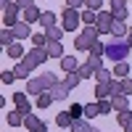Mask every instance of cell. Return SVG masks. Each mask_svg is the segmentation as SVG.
<instances>
[{
	"instance_id": "1",
	"label": "cell",
	"mask_w": 132,
	"mask_h": 132,
	"mask_svg": "<svg viewBox=\"0 0 132 132\" xmlns=\"http://www.w3.org/2000/svg\"><path fill=\"white\" fill-rule=\"evenodd\" d=\"M129 42L127 40H111L106 45V58L108 61H114V63H119V61H127V56H129Z\"/></svg>"
},
{
	"instance_id": "2",
	"label": "cell",
	"mask_w": 132,
	"mask_h": 132,
	"mask_svg": "<svg viewBox=\"0 0 132 132\" xmlns=\"http://www.w3.org/2000/svg\"><path fill=\"white\" fill-rule=\"evenodd\" d=\"M79 24H82V13H79L77 8H63V11H61V27H63L66 32H74Z\"/></svg>"
},
{
	"instance_id": "3",
	"label": "cell",
	"mask_w": 132,
	"mask_h": 132,
	"mask_svg": "<svg viewBox=\"0 0 132 132\" xmlns=\"http://www.w3.org/2000/svg\"><path fill=\"white\" fill-rule=\"evenodd\" d=\"M48 90H50V85H48V79H45V77H32V79L27 82V90H24V93L37 98V95L48 93Z\"/></svg>"
},
{
	"instance_id": "4",
	"label": "cell",
	"mask_w": 132,
	"mask_h": 132,
	"mask_svg": "<svg viewBox=\"0 0 132 132\" xmlns=\"http://www.w3.org/2000/svg\"><path fill=\"white\" fill-rule=\"evenodd\" d=\"M24 13V11H21L19 5H16V0L13 3H11L8 8H3V27H8V29H13L16 24H19V16Z\"/></svg>"
},
{
	"instance_id": "5",
	"label": "cell",
	"mask_w": 132,
	"mask_h": 132,
	"mask_svg": "<svg viewBox=\"0 0 132 132\" xmlns=\"http://www.w3.org/2000/svg\"><path fill=\"white\" fill-rule=\"evenodd\" d=\"M48 58H50V56H48V50H45V48H32L27 56H24V63H29L32 69H35V66H42Z\"/></svg>"
},
{
	"instance_id": "6",
	"label": "cell",
	"mask_w": 132,
	"mask_h": 132,
	"mask_svg": "<svg viewBox=\"0 0 132 132\" xmlns=\"http://www.w3.org/2000/svg\"><path fill=\"white\" fill-rule=\"evenodd\" d=\"M95 27L101 29V35H111V27H114V16H111V11H101V13H98Z\"/></svg>"
},
{
	"instance_id": "7",
	"label": "cell",
	"mask_w": 132,
	"mask_h": 132,
	"mask_svg": "<svg viewBox=\"0 0 132 132\" xmlns=\"http://www.w3.org/2000/svg\"><path fill=\"white\" fill-rule=\"evenodd\" d=\"M111 37H114V40H127V37H129V27H127V21H114V27H111Z\"/></svg>"
},
{
	"instance_id": "8",
	"label": "cell",
	"mask_w": 132,
	"mask_h": 132,
	"mask_svg": "<svg viewBox=\"0 0 132 132\" xmlns=\"http://www.w3.org/2000/svg\"><path fill=\"white\" fill-rule=\"evenodd\" d=\"M13 74H16V79L29 82V79H32V66H29V63H24V61H19V63L13 66Z\"/></svg>"
},
{
	"instance_id": "9",
	"label": "cell",
	"mask_w": 132,
	"mask_h": 132,
	"mask_svg": "<svg viewBox=\"0 0 132 132\" xmlns=\"http://www.w3.org/2000/svg\"><path fill=\"white\" fill-rule=\"evenodd\" d=\"M13 37L21 42V40H27V37H32V24H27V21H19V24L13 27Z\"/></svg>"
},
{
	"instance_id": "10",
	"label": "cell",
	"mask_w": 132,
	"mask_h": 132,
	"mask_svg": "<svg viewBox=\"0 0 132 132\" xmlns=\"http://www.w3.org/2000/svg\"><path fill=\"white\" fill-rule=\"evenodd\" d=\"M48 93L53 95V101H66V98H69V87H66V82H58V85H53Z\"/></svg>"
},
{
	"instance_id": "11",
	"label": "cell",
	"mask_w": 132,
	"mask_h": 132,
	"mask_svg": "<svg viewBox=\"0 0 132 132\" xmlns=\"http://www.w3.org/2000/svg\"><path fill=\"white\" fill-rule=\"evenodd\" d=\"M21 16H24L21 21H27V24H40V19H42V11H40L37 5H32V8H27Z\"/></svg>"
},
{
	"instance_id": "12",
	"label": "cell",
	"mask_w": 132,
	"mask_h": 132,
	"mask_svg": "<svg viewBox=\"0 0 132 132\" xmlns=\"http://www.w3.org/2000/svg\"><path fill=\"white\" fill-rule=\"evenodd\" d=\"M27 53H29V50L21 48V42H13L11 48H5V56H8V58H13V61H24Z\"/></svg>"
},
{
	"instance_id": "13",
	"label": "cell",
	"mask_w": 132,
	"mask_h": 132,
	"mask_svg": "<svg viewBox=\"0 0 132 132\" xmlns=\"http://www.w3.org/2000/svg\"><path fill=\"white\" fill-rule=\"evenodd\" d=\"M129 69H132V66L127 63V61H119V63H114V79H127V77H129Z\"/></svg>"
},
{
	"instance_id": "14",
	"label": "cell",
	"mask_w": 132,
	"mask_h": 132,
	"mask_svg": "<svg viewBox=\"0 0 132 132\" xmlns=\"http://www.w3.org/2000/svg\"><path fill=\"white\" fill-rule=\"evenodd\" d=\"M45 50H48V56H50V58H58V61L66 56V53H63V45H61V42H53V40H48Z\"/></svg>"
},
{
	"instance_id": "15",
	"label": "cell",
	"mask_w": 132,
	"mask_h": 132,
	"mask_svg": "<svg viewBox=\"0 0 132 132\" xmlns=\"http://www.w3.org/2000/svg\"><path fill=\"white\" fill-rule=\"evenodd\" d=\"M40 27L42 29H50V27H58V16L53 11H42V19H40Z\"/></svg>"
},
{
	"instance_id": "16",
	"label": "cell",
	"mask_w": 132,
	"mask_h": 132,
	"mask_svg": "<svg viewBox=\"0 0 132 132\" xmlns=\"http://www.w3.org/2000/svg\"><path fill=\"white\" fill-rule=\"evenodd\" d=\"M61 69H63L66 74H71V71H79V61H77L74 56H63V58H61Z\"/></svg>"
},
{
	"instance_id": "17",
	"label": "cell",
	"mask_w": 132,
	"mask_h": 132,
	"mask_svg": "<svg viewBox=\"0 0 132 132\" xmlns=\"http://www.w3.org/2000/svg\"><path fill=\"white\" fill-rule=\"evenodd\" d=\"M13 42H19V40L13 37V29L3 27V29H0V45H3V48H11V45H13Z\"/></svg>"
},
{
	"instance_id": "18",
	"label": "cell",
	"mask_w": 132,
	"mask_h": 132,
	"mask_svg": "<svg viewBox=\"0 0 132 132\" xmlns=\"http://www.w3.org/2000/svg\"><path fill=\"white\" fill-rule=\"evenodd\" d=\"M111 106H114V111L119 114V111H127V108H129V101H127V95H114Z\"/></svg>"
},
{
	"instance_id": "19",
	"label": "cell",
	"mask_w": 132,
	"mask_h": 132,
	"mask_svg": "<svg viewBox=\"0 0 132 132\" xmlns=\"http://www.w3.org/2000/svg\"><path fill=\"white\" fill-rule=\"evenodd\" d=\"M82 37L93 45V42H98V37H101V29H98V27H85L82 29Z\"/></svg>"
},
{
	"instance_id": "20",
	"label": "cell",
	"mask_w": 132,
	"mask_h": 132,
	"mask_svg": "<svg viewBox=\"0 0 132 132\" xmlns=\"http://www.w3.org/2000/svg\"><path fill=\"white\" fill-rule=\"evenodd\" d=\"M5 122H8V127H24V116H21L19 111H8Z\"/></svg>"
},
{
	"instance_id": "21",
	"label": "cell",
	"mask_w": 132,
	"mask_h": 132,
	"mask_svg": "<svg viewBox=\"0 0 132 132\" xmlns=\"http://www.w3.org/2000/svg\"><path fill=\"white\" fill-rule=\"evenodd\" d=\"M45 35H48V40H53V42H61L63 35H66V29H63V27H50V29H45Z\"/></svg>"
},
{
	"instance_id": "22",
	"label": "cell",
	"mask_w": 132,
	"mask_h": 132,
	"mask_svg": "<svg viewBox=\"0 0 132 132\" xmlns=\"http://www.w3.org/2000/svg\"><path fill=\"white\" fill-rule=\"evenodd\" d=\"M71 122H74V119H71V114H69V111H58V114H56V124H58V127L69 129V127H71Z\"/></svg>"
},
{
	"instance_id": "23",
	"label": "cell",
	"mask_w": 132,
	"mask_h": 132,
	"mask_svg": "<svg viewBox=\"0 0 132 132\" xmlns=\"http://www.w3.org/2000/svg\"><path fill=\"white\" fill-rule=\"evenodd\" d=\"M116 122H119V127H122V129H127V127L132 124V108H127V111H119V114H116Z\"/></svg>"
},
{
	"instance_id": "24",
	"label": "cell",
	"mask_w": 132,
	"mask_h": 132,
	"mask_svg": "<svg viewBox=\"0 0 132 132\" xmlns=\"http://www.w3.org/2000/svg\"><path fill=\"white\" fill-rule=\"evenodd\" d=\"M90 122H87V119H74L71 122V127H69V132H90Z\"/></svg>"
},
{
	"instance_id": "25",
	"label": "cell",
	"mask_w": 132,
	"mask_h": 132,
	"mask_svg": "<svg viewBox=\"0 0 132 132\" xmlns=\"http://www.w3.org/2000/svg\"><path fill=\"white\" fill-rule=\"evenodd\" d=\"M63 82H66V87H69V90H77V87H79V82H82V77H79V71H71V74L63 77Z\"/></svg>"
},
{
	"instance_id": "26",
	"label": "cell",
	"mask_w": 132,
	"mask_h": 132,
	"mask_svg": "<svg viewBox=\"0 0 132 132\" xmlns=\"http://www.w3.org/2000/svg\"><path fill=\"white\" fill-rule=\"evenodd\" d=\"M127 5H111V16H114V21H127Z\"/></svg>"
},
{
	"instance_id": "27",
	"label": "cell",
	"mask_w": 132,
	"mask_h": 132,
	"mask_svg": "<svg viewBox=\"0 0 132 132\" xmlns=\"http://www.w3.org/2000/svg\"><path fill=\"white\" fill-rule=\"evenodd\" d=\"M35 106H37V108H50V106H53V95H50V93L37 95V98H35Z\"/></svg>"
},
{
	"instance_id": "28",
	"label": "cell",
	"mask_w": 132,
	"mask_h": 132,
	"mask_svg": "<svg viewBox=\"0 0 132 132\" xmlns=\"http://www.w3.org/2000/svg\"><path fill=\"white\" fill-rule=\"evenodd\" d=\"M42 122H40V119L35 116V114H29V116H24V129L27 132H37V127H40Z\"/></svg>"
},
{
	"instance_id": "29",
	"label": "cell",
	"mask_w": 132,
	"mask_h": 132,
	"mask_svg": "<svg viewBox=\"0 0 132 132\" xmlns=\"http://www.w3.org/2000/svg\"><path fill=\"white\" fill-rule=\"evenodd\" d=\"M98 114H101V108H98V101L95 103H85V119L90 122V119H95Z\"/></svg>"
},
{
	"instance_id": "30",
	"label": "cell",
	"mask_w": 132,
	"mask_h": 132,
	"mask_svg": "<svg viewBox=\"0 0 132 132\" xmlns=\"http://www.w3.org/2000/svg\"><path fill=\"white\" fill-rule=\"evenodd\" d=\"M95 21H98V13H95V11H82V24L85 27H95Z\"/></svg>"
},
{
	"instance_id": "31",
	"label": "cell",
	"mask_w": 132,
	"mask_h": 132,
	"mask_svg": "<svg viewBox=\"0 0 132 132\" xmlns=\"http://www.w3.org/2000/svg\"><path fill=\"white\" fill-rule=\"evenodd\" d=\"M90 48H93V45H90V42H87L82 35L74 37V50H85V53H90Z\"/></svg>"
},
{
	"instance_id": "32",
	"label": "cell",
	"mask_w": 132,
	"mask_h": 132,
	"mask_svg": "<svg viewBox=\"0 0 132 132\" xmlns=\"http://www.w3.org/2000/svg\"><path fill=\"white\" fill-rule=\"evenodd\" d=\"M79 77H82V79H93V77H95V69L85 61V63H79Z\"/></svg>"
},
{
	"instance_id": "33",
	"label": "cell",
	"mask_w": 132,
	"mask_h": 132,
	"mask_svg": "<svg viewBox=\"0 0 132 132\" xmlns=\"http://www.w3.org/2000/svg\"><path fill=\"white\" fill-rule=\"evenodd\" d=\"M66 111L71 114V119H85V106H79V103H71Z\"/></svg>"
},
{
	"instance_id": "34",
	"label": "cell",
	"mask_w": 132,
	"mask_h": 132,
	"mask_svg": "<svg viewBox=\"0 0 132 132\" xmlns=\"http://www.w3.org/2000/svg\"><path fill=\"white\" fill-rule=\"evenodd\" d=\"M95 79H98V82H111V79H114V71H111V69H98V71H95Z\"/></svg>"
},
{
	"instance_id": "35",
	"label": "cell",
	"mask_w": 132,
	"mask_h": 132,
	"mask_svg": "<svg viewBox=\"0 0 132 132\" xmlns=\"http://www.w3.org/2000/svg\"><path fill=\"white\" fill-rule=\"evenodd\" d=\"M85 8H87V11H95V13H101V11H103V0H85Z\"/></svg>"
},
{
	"instance_id": "36",
	"label": "cell",
	"mask_w": 132,
	"mask_h": 132,
	"mask_svg": "<svg viewBox=\"0 0 132 132\" xmlns=\"http://www.w3.org/2000/svg\"><path fill=\"white\" fill-rule=\"evenodd\" d=\"M32 45L35 48H45L48 45V35L42 32V35H32Z\"/></svg>"
},
{
	"instance_id": "37",
	"label": "cell",
	"mask_w": 132,
	"mask_h": 132,
	"mask_svg": "<svg viewBox=\"0 0 132 132\" xmlns=\"http://www.w3.org/2000/svg\"><path fill=\"white\" fill-rule=\"evenodd\" d=\"M90 53H93V56H101V58H106V45H103L101 40H98V42H93V48H90Z\"/></svg>"
},
{
	"instance_id": "38",
	"label": "cell",
	"mask_w": 132,
	"mask_h": 132,
	"mask_svg": "<svg viewBox=\"0 0 132 132\" xmlns=\"http://www.w3.org/2000/svg\"><path fill=\"white\" fill-rule=\"evenodd\" d=\"M87 63H90L95 71H98V69H103V58H101V56H93V53H87Z\"/></svg>"
},
{
	"instance_id": "39",
	"label": "cell",
	"mask_w": 132,
	"mask_h": 132,
	"mask_svg": "<svg viewBox=\"0 0 132 132\" xmlns=\"http://www.w3.org/2000/svg\"><path fill=\"white\" fill-rule=\"evenodd\" d=\"M0 82H3V85H13V82H16V74H13V69H11V71L5 69L3 74H0Z\"/></svg>"
},
{
	"instance_id": "40",
	"label": "cell",
	"mask_w": 132,
	"mask_h": 132,
	"mask_svg": "<svg viewBox=\"0 0 132 132\" xmlns=\"http://www.w3.org/2000/svg\"><path fill=\"white\" fill-rule=\"evenodd\" d=\"M119 87H122V95H132V79H119Z\"/></svg>"
},
{
	"instance_id": "41",
	"label": "cell",
	"mask_w": 132,
	"mask_h": 132,
	"mask_svg": "<svg viewBox=\"0 0 132 132\" xmlns=\"http://www.w3.org/2000/svg\"><path fill=\"white\" fill-rule=\"evenodd\" d=\"M98 108H101V114H111V111H114L111 101H98Z\"/></svg>"
},
{
	"instance_id": "42",
	"label": "cell",
	"mask_w": 132,
	"mask_h": 132,
	"mask_svg": "<svg viewBox=\"0 0 132 132\" xmlns=\"http://www.w3.org/2000/svg\"><path fill=\"white\" fill-rule=\"evenodd\" d=\"M42 77H45V79H48V85H50V87L61 82V79H58V77H56V74H53V71H45V74H42Z\"/></svg>"
},
{
	"instance_id": "43",
	"label": "cell",
	"mask_w": 132,
	"mask_h": 132,
	"mask_svg": "<svg viewBox=\"0 0 132 132\" xmlns=\"http://www.w3.org/2000/svg\"><path fill=\"white\" fill-rule=\"evenodd\" d=\"M13 103H16V108L24 106V103H27V93H16V95H13Z\"/></svg>"
},
{
	"instance_id": "44",
	"label": "cell",
	"mask_w": 132,
	"mask_h": 132,
	"mask_svg": "<svg viewBox=\"0 0 132 132\" xmlns=\"http://www.w3.org/2000/svg\"><path fill=\"white\" fill-rule=\"evenodd\" d=\"M16 111H19V114H21V116H29V114H32V103H29V101H27V103H24V106H19V108H16Z\"/></svg>"
},
{
	"instance_id": "45",
	"label": "cell",
	"mask_w": 132,
	"mask_h": 132,
	"mask_svg": "<svg viewBox=\"0 0 132 132\" xmlns=\"http://www.w3.org/2000/svg\"><path fill=\"white\" fill-rule=\"evenodd\" d=\"M35 3H37V0H16V5H19L21 11H27V8H32Z\"/></svg>"
},
{
	"instance_id": "46",
	"label": "cell",
	"mask_w": 132,
	"mask_h": 132,
	"mask_svg": "<svg viewBox=\"0 0 132 132\" xmlns=\"http://www.w3.org/2000/svg\"><path fill=\"white\" fill-rule=\"evenodd\" d=\"M85 0H66V8H82Z\"/></svg>"
},
{
	"instance_id": "47",
	"label": "cell",
	"mask_w": 132,
	"mask_h": 132,
	"mask_svg": "<svg viewBox=\"0 0 132 132\" xmlns=\"http://www.w3.org/2000/svg\"><path fill=\"white\" fill-rule=\"evenodd\" d=\"M108 5H127V0H108Z\"/></svg>"
},
{
	"instance_id": "48",
	"label": "cell",
	"mask_w": 132,
	"mask_h": 132,
	"mask_svg": "<svg viewBox=\"0 0 132 132\" xmlns=\"http://www.w3.org/2000/svg\"><path fill=\"white\" fill-rule=\"evenodd\" d=\"M37 132H48V124H45V122H42V124L37 127Z\"/></svg>"
},
{
	"instance_id": "49",
	"label": "cell",
	"mask_w": 132,
	"mask_h": 132,
	"mask_svg": "<svg viewBox=\"0 0 132 132\" xmlns=\"http://www.w3.org/2000/svg\"><path fill=\"white\" fill-rule=\"evenodd\" d=\"M11 3H13V0H0V5H3V8H8Z\"/></svg>"
},
{
	"instance_id": "50",
	"label": "cell",
	"mask_w": 132,
	"mask_h": 132,
	"mask_svg": "<svg viewBox=\"0 0 132 132\" xmlns=\"http://www.w3.org/2000/svg\"><path fill=\"white\" fill-rule=\"evenodd\" d=\"M127 42H129V48H132V35H129V37H127Z\"/></svg>"
},
{
	"instance_id": "51",
	"label": "cell",
	"mask_w": 132,
	"mask_h": 132,
	"mask_svg": "<svg viewBox=\"0 0 132 132\" xmlns=\"http://www.w3.org/2000/svg\"><path fill=\"white\" fill-rule=\"evenodd\" d=\"M90 132H101V129H98V127H90Z\"/></svg>"
},
{
	"instance_id": "52",
	"label": "cell",
	"mask_w": 132,
	"mask_h": 132,
	"mask_svg": "<svg viewBox=\"0 0 132 132\" xmlns=\"http://www.w3.org/2000/svg\"><path fill=\"white\" fill-rule=\"evenodd\" d=\"M124 132H132V124H129V127H127V129H124Z\"/></svg>"
},
{
	"instance_id": "53",
	"label": "cell",
	"mask_w": 132,
	"mask_h": 132,
	"mask_svg": "<svg viewBox=\"0 0 132 132\" xmlns=\"http://www.w3.org/2000/svg\"><path fill=\"white\" fill-rule=\"evenodd\" d=\"M129 35H132V27H129Z\"/></svg>"
},
{
	"instance_id": "54",
	"label": "cell",
	"mask_w": 132,
	"mask_h": 132,
	"mask_svg": "<svg viewBox=\"0 0 132 132\" xmlns=\"http://www.w3.org/2000/svg\"><path fill=\"white\" fill-rule=\"evenodd\" d=\"M129 3H132V0H129Z\"/></svg>"
}]
</instances>
